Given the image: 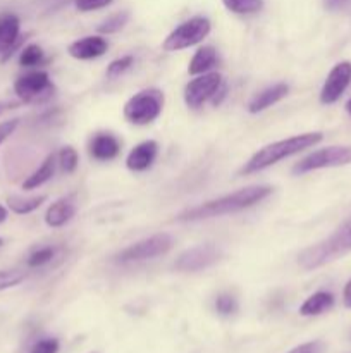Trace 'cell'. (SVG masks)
Here are the masks:
<instances>
[{"label": "cell", "instance_id": "1", "mask_svg": "<svg viewBox=\"0 0 351 353\" xmlns=\"http://www.w3.org/2000/svg\"><path fill=\"white\" fill-rule=\"evenodd\" d=\"M272 192H274V188L267 185L246 186V188H241L237 192L229 193V195L220 196V199L209 200V202L200 203V205L191 207V209L182 210L176 219L181 221V223H193V221L212 219V217L241 212V210L250 209V207L260 203L262 200L270 196Z\"/></svg>", "mask_w": 351, "mask_h": 353}, {"label": "cell", "instance_id": "2", "mask_svg": "<svg viewBox=\"0 0 351 353\" xmlns=\"http://www.w3.org/2000/svg\"><path fill=\"white\" fill-rule=\"evenodd\" d=\"M323 140V134L320 131H313V133H303L296 134V137L286 138V140L274 141V143H268L265 147H262L260 150L255 152L250 157V161L241 168V174L248 176L253 174V172H260L264 169L270 168V165L277 164V162L284 161V159L292 157V155L299 154V152L306 150V148L315 147L317 143Z\"/></svg>", "mask_w": 351, "mask_h": 353}, {"label": "cell", "instance_id": "3", "mask_svg": "<svg viewBox=\"0 0 351 353\" xmlns=\"http://www.w3.org/2000/svg\"><path fill=\"white\" fill-rule=\"evenodd\" d=\"M351 252V219L341 224L330 236L317 245L305 248L298 255V264L303 271H315Z\"/></svg>", "mask_w": 351, "mask_h": 353}, {"label": "cell", "instance_id": "4", "mask_svg": "<svg viewBox=\"0 0 351 353\" xmlns=\"http://www.w3.org/2000/svg\"><path fill=\"white\" fill-rule=\"evenodd\" d=\"M164 109V93L160 90H141L124 103V117L133 124H150Z\"/></svg>", "mask_w": 351, "mask_h": 353}, {"label": "cell", "instance_id": "5", "mask_svg": "<svg viewBox=\"0 0 351 353\" xmlns=\"http://www.w3.org/2000/svg\"><path fill=\"white\" fill-rule=\"evenodd\" d=\"M210 30H212V24H210L206 17L195 16L191 19L184 21L182 24H179L174 31H171L164 40V43H162V48L167 52H178L182 50V48H189L205 40L209 37Z\"/></svg>", "mask_w": 351, "mask_h": 353}, {"label": "cell", "instance_id": "6", "mask_svg": "<svg viewBox=\"0 0 351 353\" xmlns=\"http://www.w3.org/2000/svg\"><path fill=\"white\" fill-rule=\"evenodd\" d=\"M348 164H351V147L336 145V147L320 148V150L306 155L292 168V172L295 174H306V172L317 171V169L341 168V165Z\"/></svg>", "mask_w": 351, "mask_h": 353}, {"label": "cell", "instance_id": "7", "mask_svg": "<svg viewBox=\"0 0 351 353\" xmlns=\"http://www.w3.org/2000/svg\"><path fill=\"white\" fill-rule=\"evenodd\" d=\"M14 92L23 102L41 103L50 99L55 92L50 76L45 71H33L21 76L14 83Z\"/></svg>", "mask_w": 351, "mask_h": 353}, {"label": "cell", "instance_id": "8", "mask_svg": "<svg viewBox=\"0 0 351 353\" xmlns=\"http://www.w3.org/2000/svg\"><path fill=\"white\" fill-rule=\"evenodd\" d=\"M174 245L171 234L167 233H158L153 234L150 238H145V240L136 241V243L129 245V247L124 248L119 255H117V261L119 262H141V261H150V259L160 257L165 255Z\"/></svg>", "mask_w": 351, "mask_h": 353}, {"label": "cell", "instance_id": "9", "mask_svg": "<svg viewBox=\"0 0 351 353\" xmlns=\"http://www.w3.org/2000/svg\"><path fill=\"white\" fill-rule=\"evenodd\" d=\"M226 85L222 74L219 72H205L198 74V78L191 79L184 88V102L191 109H198L203 103L209 102L217 97L220 88Z\"/></svg>", "mask_w": 351, "mask_h": 353}, {"label": "cell", "instance_id": "10", "mask_svg": "<svg viewBox=\"0 0 351 353\" xmlns=\"http://www.w3.org/2000/svg\"><path fill=\"white\" fill-rule=\"evenodd\" d=\"M220 259V248L213 243L198 245L182 252L174 262V269L179 272H196L210 268Z\"/></svg>", "mask_w": 351, "mask_h": 353}, {"label": "cell", "instance_id": "11", "mask_svg": "<svg viewBox=\"0 0 351 353\" xmlns=\"http://www.w3.org/2000/svg\"><path fill=\"white\" fill-rule=\"evenodd\" d=\"M351 83V62L343 61L339 64L334 65L330 72L327 74L326 83H323L322 90H320V102L323 105H330V103L337 102L346 92V88Z\"/></svg>", "mask_w": 351, "mask_h": 353}, {"label": "cell", "instance_id": "12", "mask_svg": "<svg viewBox=\"0 0 351 353\" xmlns=\"http://www.w3.org/2000/svg\"><path fill=\"white\" fill-rule=\"evenodd\" d=\"M158 155V143L155 140H147L138 143L133 150L129 152L126 159V165L129 171L143 172L151 168Z\"/></svg>", "mask_w": 351, "mask_h": 353}, {"label": "cell", "instance_id": "13", "mask_svg": "<svg viewBox=\"0 0 351 353\" xmlns=\"http://www.w3.org/2000/svg\"><path fill=\"white\" fill-rule=\"evenodd\" d=\"M109 48V43L103 37H85L79 40L72 41L67 47V52L71 57L79 59V61H89V59H96L103 55Z\"/></svg>", "mask_w": 351, "mask_h": 353}, {"label": "cell", "instance_id": "14", "mask_svg": "<svg viewBox=\"0 0 351 353\" xmlns=\"http://www.w3.org/2000/svg\"><path fill=\"white\" fill-rule=\"evenodd\" d=\"M19 17L16 14H2L0 16V52H6L2 61H7L14 48L21 43Z\"/></svg>", "mask_w": 351, "mask_h": 353}, {"label": "cell", "instance_id": "15", "mask_svg": "<svg viewBox=\"0 0 351 353\" xmlns=\"http://www.w3.org/2000/svg\"><path fill=\"white\" fill-rule=\"evenodd\" d=\"M288 93H289V86L286 85V83H275V85L262 90L260 93H257V95L248 102V112L250 114L262 112V110L268 109V107H272L274 103L281 102L282 99H286Z\"/></svg>", "mask_w": 351, "mask_h": 353}, {"label": "cell", "instance_id": "16", "mask_svg": "<svg viewBox=\"0 0 351 353\" xmlns=\"http://www.w3.org/2000/svg\"><path fill=\"white\" fill-rule=\"evenodd\" d=\"M120 141L114 134L98 133L89 143V154L96 161H112L119 155Z\"/></svg>", "mask_w": 351, "mask_h": 353}, {"label": "cell", "instance_id": "17", "mask_svg": "<svg viewBox=\"0 0 351 353\" xmlns=\"http://www.w3.org/2000/svg\"><path fill=\"white\" fill-rule=\"evenodd\" d=\"M74 214L76 205L72 199H69V196L67 199H61L48 207L47 214H45V223L50 228H61L65 223H69L74 217Z\"/></svg>", "mask_w": 351, "mask_h": 353}, {"label": "cell", "instance_id": "18", "mask_svg": "<svg viewBox=\"0 0 351 353\" xmlns=\"http://www.w3.org/2000/svg\"><path fill=\"white\" fill-rule=\"evenodd\" d=\"M334 307V295L330 292H317L312 296L303 302V305L299 307V314L303 317H313L320 316V314L327 312L329 309Z\"/></svg>", "mask_w": 351, "mask_h": 353}, {"label": "cell", "instance_id": "19", "mask_svg": "<svg viewBox=\"0 0 351 353\" xmlns=\"http://www.w3.org/2000/svg\"><path fill=\"white\" fill-rule=\"evenodd\" d=\"M217 50L213 47H202L196 50V54L193 55L191 62L188 65V72L193 76L205 74L209 72L213 65H217Z\"/></svg>", "mask_w": 351, "mask_h": 353}, {"label": "cell", "instance_id": "20", "mask_svg": "<svg viewBox=\"0 0 351 353\" xmlns=\"http://www.w3.org/2000/svg\"><path fill=\"white\" fill-rule=\"evenodd\" d=\"M54 171H55V155L50 154L43 162H41V165L33 172V174L28 176L26 181L23 183V188L24 190L38 188V186H41L43 183H47L48 179L54 176Z\"/></svg>", "mask_w": 351, "mask_h": 353}, {"label": "cell", "instance_id": "21", "mask_svg": "<svg viewBox=\"0 0 351 353\" xmlns=\"http://www.w3.org/2000/svg\"><path fill=\"white\" fill-rule=\"evenodd\" d=\"M45 200H47L45 195L26 196V199H24V196H9V199H7V205H9V209L12 210L14 214L23 216V214H30L33 212V210H36Z\"/></svg>", "mask_w": 351, "mask_h": 353}, {"label": "cell", "instance_id": "22", "mask_svg": "<svg viewBox=\"0 0 351 353\" xmlns=\"http://www.w3.org/2000/svg\"><path fill=\"white\" fill-rule=\"evenodd\" d=\"M222 3L234 14H255L264 7V0H222Z\"/></svg>", "mask_w": 351, "mask_h": 353}, {"label": "cell", "instance_id": "23", "mask_svg": "<svg viewBox=\"0 0 351 353\" xmlns=\"http://www.w3.org/2000/svg\"><path fill=\"white\" fill-rule=\"evenodd\" d=\"M129 17H131V14L127 12V10H120V12L114 14V16H110L109 19H105L102 24H100L98 33H102V34L117 33V31H120L124 26H126L127 21H129Z\"/></svg>", "mask_w": 351, "mask_h": 353}, {"label": "cell", "instance_id": "24", "mask_svg": "<svg viewBox=\"0 0 351 353\" xmlns=\"http://www.w3.org/2000/svg\"><path fill=\"white\" fill-rule=\"evenodd\" d=\"M41 61H43V50L38 45L31 43L21 50L19 64L24 65V68H33V65L40 64Z\"/></svg>", "mask_w": 351, "mask_h": 353}, {"label": "cell", "instance_id": "25", "mask_svg": "<svg viewBox=\"0 0 351 353\" xmlns=\"http://www.w3.org/2000/svg\"><path fill=\"white\" fill-rule=\"evenodd\" d=\"M58 164H61V169L67 174L76 171L79 164V157H78V152L74 150L72 147H65L62 148L61 154H58Z\"/></svg>", "mask_w": 351, "mask_h": 353}, {"label": "cell", "instance_id": "26", "mask_svg": "<svg viewBox=\"0 0 351 353\" xmlns=\"http://www.w3.org/2000/svg\"><path fill=\"white\" fill-rule=\"evenodd\" d=\"M133 62H134L133 55H124V57H119L116 59V61H112L109 65H107V78L109 79L119 78L120 74H124V72L133 65Z\"/></svg>", "mask_w": 351, "mask_h": 353}, {"label": "cell", "instance_id": "27", "mask_svg": "<svg viewBox=\"0 0 351 353\" xmlns=\"http://www.w3.org/2000/svg\"><path fill=\"white\" fill-rule=\"evenodd\" d=\"M54 257H55V248L41 247L30 255V259H28V265H30V268H41V265L48 264Z\"/></svg>", "mask_w": 351, "mask_h": 353}, {"label": "cell", "instance_id": "28", "mask_svg": "<svg viewBox=\"0 0 351 353\" xmlns=\"http://www.w3.org/2000/svg\"><path fill=\"white\" fill-rule=\"evenodd\" d=\"M24 278H26V274H24L23 271H16V269H10V271H0V292L21 285V283L24 281Z\"/></svg>", "mask_w": 351, "mask_h": 353}, {"label": "cell", "instance_id": "29", "mask_svg": "<svg viewBox=\"0 0 351 353\" xmlns=\"http://www.w3.org/2000/svg\"><path fill=\"white\" fill-rule=\"evenodd\" d=\"M215 309L220 316H233V314L237 310L236 299L231 295H227V293L219 295L215 300Z\"/></svg>", "mask_w": 351, "mask_h": 353}, {"label": "cell", "instance_id": "30", "mask_svg": "<svg viewBox=\"0 0 351 353\" xmlns=\"http://www.w3.org/2000/svg\"><path fill=\"white\" fill-rule=\"evenodd\" d=\"M58 352V340L55 338H43L38 343L33 345L31 353H57Z\"/></svg>", "mask_w": 351, "mask_h": 353}, {"label": "cell", "instance_id": "31", "mask_svg": "<svg viewBox=\"0 0 351 353\" xmlns=\"http://www.w3.org/2000/svg\"><path fill=\"white\" fill-rule=\"evenodd\" d=\"M74 3L81 12H89V10H96L110 6L112 0H74Z\"/></svg>", "mask_w": 351, "mask_h": 353}, {"label": "cell", "instance_id": "32", "mask_svg": "<svg viewBox=\"0 0 351 353\" xmlns=\"http://www.w3.org/2000/svg\"><path fill=\"white\" fill-rule=\"evenodd\" d=\"M329 12H346L351 10V0H322Z\"/></svg>", "mask_w": 351, "mask_h": 353}, {"label": "cell", "instance_id": "33", "mask_svg": "<svg viewBox=\"0 0 351 353\" xmlns=\"http://www.w3.org/2000/svg\"><path fill=\"white\" fill-rule=\"evenodd\" d=\"M17 124H19V119H9L0 123V145H2L3 141H6L14 131H16Z\"/></svg>", "mask_w": 351, "mask_h": 353}, {"label": "cell", "instance_id": "34", "mask_svg": "<svg viewBox=\"0 0 351 353\" xmlns=\"http://www.w3.org/2000/svg\"><path fill=\"white\" fill-rule=\"evenodd\" d=\"M320 352V343L319 341H308V343L298 345L296 348H292L288 353H319Z\"/></svg>", "mask_w": 351, "mask_h": 353}, {"label": "cell", "instance_id": "35", "mask_svg": "<svg viewBox=\"0 0 351 353\" xmlns=\"http://www.w3.org/2000/svg\"><path fill=\"white\" fill-rule=\"evenodd\" d=\"M343 302H344V307H348V309H351V279H350V281H348V285L344 286Z\"/></svg>", "mask_w": 351, "mask_h": 353}, {"label": "cell", "instance_id": "36", "mask_svg": "<svg viewBox=\"0 0 351 353\" xmlns=\"http://www.w3.org/2000/svg\"><path fill=\"white\" fill-rule=\"evenodd\" d=\"M12 107H16V103H14V102H0V116H2L6 110L12 109Z\"/></svg>", "mask_w": 351, "mask_h": 353}, {"label": "cell", "instance_id": "37", "mask_svg": "<svg viewBox=\"0 0 351 353\" xmlns=\"http://www.w3.org/2000/svg\"><path fill=\"white\" fill-rule=\"evenodd\" d=\"M6 219H7V209L0 205V223H3Z\"/></svg>", "mask_w": 351, "mask_h": 353}, {"label": "cell", "instance_id": "38", "mask_svg": "<svg viewBox=\"0 0 351 353\" xmlns=\"http://www.w3.org/2000/svg\"><path fill=\"white\" fill-rule=\"evenodd\" d=\"M346 110H348V114H350V116H351V99L346 102Z\"/></svg>", "mask_w": 351, "mask_h": 353}, {"label": "cell", "instance_id": "39", "mask_svg": "<svg viewBox=\"0 0 351 353\" xmlns=\"http://www.w3.org/2000/svg\"><path fill=\"white\" fill-rule=\"evenodd\" d=\"M2 245H3V240H2V238H0V247H2Z\"/></svg>", "mask_w": 351, "mask_h": 353}, {"label": "cell", "instance_id": "40", "mask_svg": "<svg viewBox=\"0 0 351 353\" xmlns=\"http://www.w3.org/2000/svg\"><path fill=\"white\" fill-rule=\"evenodd\" d=\"M92 353H95V352H92Z\"/></svg>", "mask_w": 351, "mask_h": 353}]
</instances>
